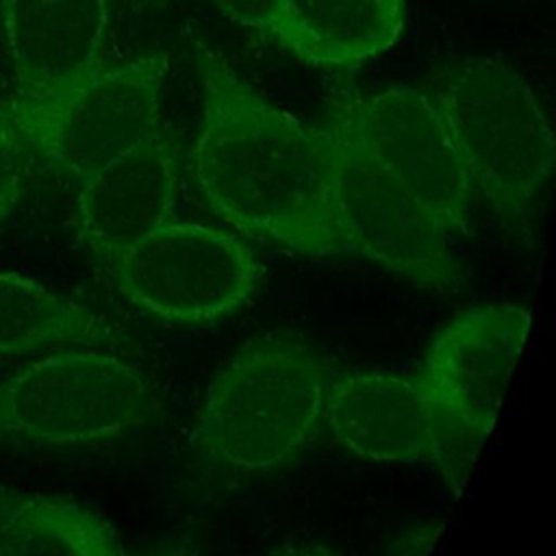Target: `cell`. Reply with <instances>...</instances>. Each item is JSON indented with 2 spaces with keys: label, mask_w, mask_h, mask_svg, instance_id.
I'll return each instance as SVG.
<instances>
[{
  "label": "cell",
  "mask_w": 556,
  "mask_h": 556,
  "mask_svg": "<svg viewBox=\"0 0 556 556\" xmlns=\"http://www.w3.org/2000/svg\"><path fill=\"white\" fill-rule=\"evenodd\" d=\"M200 124L193 172L239 232L300 254H350L324 135L261 96L224 56L195 48Z\"/></svg>",
  "instance_id": "cell-1"
},
{
  "label": "cell",
  "mask_w": 556,
  "mask_h": 556,
  "mask_svg": "<svg viewBox=\"0 0 556 556\" xmlns=\"http://www.w3.org/2000/svg\"><path fill=\"white\" fill-rule=\"evenodd\" d=\"M426 91L473 193L510 235L530 241L554 165V132L530 85L502 61L471 56L441 67Z\"/></svg>",
  "instance_id": "cell-2"
},
{
  "label": "cell",
  "mask_w": 556,
  "mask_h": 556,
  "mask_svg": "<svg viewBox=\"0 0 556 556\" xmlns=\"http://www.w3.org/2000/svg\"><path fill=\"white\" fill-rule=\"evenodd\" d=\"M328 374L317 350L289 330L241 345L206 389L195 452L230 471H267L298 458L324 424Z\"/></svg>",
  "instance_id": "cell-3"
},
{
  "label": "cell",
  "mask_w": 556,
  "mask_h": 556,
  "mask_svg": "<svg viewBox=\"0 0 556 556\" xmlns=\"http://www.w3.org/2000/svg\"><path fill=\"white\" fill-rule=\"evenodd\" d=\"M152 410L141 369L106 348H63L0 380V437L22 443H100L137 430Z\"/></svg>",
  "instance_id": "cell-4"
},
{
  "label": "cell",
  "mask_w": 556,
  "mask_h": 556,
  "mask_svg": "<svg viewBox=\"0 0 556 556\" xmlns=\"http://www.w3.org/2000/svg\"><path fill=\"white\" fill-rule=\"evenodd\" d=\"M167 74L169 56L152 52L96 72L63 98H15L0 106V119L28 154L80 182L161 132Z\"/></svg>",
  "instance_id": "cell-5"
},
{
  "label": "cell",
  "mask_w": 556,
  "mask_h": 556,
  "mask_svg": "<svg viewBox=\"0 0 556 556\" xmlns=\"http://www.w3.org/2000/svg\"><path fill=\"white\" fill-rule=\"evenodd\" d=\"M319 130L332 161L337 215L350 254L367 256L421 289H458L450 232L363 146L350 93L332 100Z\"/></svg>",
  "instance_id": "cell-6"
},
{
  "label": "cell",
  "mask_w": 556,
  "mask_h": 556,
  "mask_svg": "<svg viewBox=\"0 0 556 556\" xmlns=\"http://www.w3.org/2000/svg\"><path fill=\"white\" fill-rule=\"evenodd\" d=\"M109 269L139 308L176 324H206L241 308L263 265L235 232L167 222L119 252Z\"/></svg>",
  "instance_id": "cell-7"
},
{
  "label": "cell",
  "mask_w": 556,
  "mask_h": 556,
  "mask_svg": "<svg viewBox=\"0 0 556 556\" xmlns=\"http://www.w3.org/2000/svg\"><path fill=\"white\" fill-rule=\"evenodd\" d=\"M352 119L371 156L447 230H465L473 187L430 93L395 85L350 93Z\"/></svg>",
  "instance_id": "cell-8"
},
{
  "label": "cell",
  "mask_w": 556,
  "mask_h": 556,
  "mask_svg": "<svg viewBox=\"0 0 556 556\" xmlns=\"http://www.w3.org/2000/svg\"><path fill=\"white\" fill-rule=\"evenodd\" d=\"M530 324V311L513 302L482 304L454 317L430 341L413 378L426 402L491 432Z\"/></svg>",
  "instance_id": "cell-9"
},
{
  "label": "cell",
  "mask_w": 556,
  "mask_h": 556,
  "mask_svg": "<svg viewBox=\"0 0 556 556\" xmlns=\"http://www.w3.org/2000/svg\"><path fill=\"white\" fill-rule=\"evenodd\" d=\"M17 98L50 102L100 72L109 0H2Z\"/></svg>",
  "instance_id": "cell-10"
},
{
  "label": "cell",
  "mask_w": 556,
  "mask_h": 556,
  "mask_svg": "<svg viewBox=\"0 0 556 556\" xmlns=\"http://www.w3.org/2000/svg\"><path fill=\"white\" fill-rule=\"evenodd\" d=\"M176 191L178 154L156 132L80 180L78 235L109 265L128 245L172 222Z\"/></svg>",
  "instance_id": "cell-11"
},
{
  "label": "cell",
  "mask_w": 556,
  "mask_h": 556,
  "mask_svg": "<svg viewBox=\"0 0 556 556\" xmlns=\"http://www.w3.org/2000/svg\"><path fill=\"white\" fill-rule=\"evenodd\" d=\"M324 421L348 452L380 463H432L428 406L413 378L380 371L328 382Z\"/></svg>",
  "instance_id": "cell-12"
},
{
  "label": "cell",
  "mask_w": 556,
  "mask_h": 556,
  "mask_svg": "<svg viewBox=\"0 0 556 556\" xmlns=\"http://www.w3.org/2000/svg\"><path fill=\"white\" fill-rule=\"evenodd\" d=\"M404 0H280L267 33L298 59L354 67L402 35Z\"/></svg>",
  "instance_id": "cell-13"
},
{
  "label": "cell",
  "mask_w": 556,
  "mask_h": 556,
  "mask_svg": "<svg viewBox=\"0 0 556 556\" xmlns=\"http://www.w3.org/2000/svg\"><path fill=\"white\" fill-rule=\"evenodd\" d=\"M126 334L102 313L35 280L0 274V354L41 348H119Z\"/></svg>",
  "instance_id": "cell-14"
},
{
  "label": "cell",
  "mask_w": 556,
  "mask_h": 556,
  "mask_svg": "<svg viewBox=\"0 0 556 556\" xmlns=\"http://www.w3.org/2000/svg\"><path fill=\"white\" fill-rule=\"evenodd\" d=\"M0 556H124L111 526L89 508L0 491Z\"/></svg>",
  "instance_id": "cell-15"
},
{
  "label": "cell",
  "mask_w": 556,
  "mask_h": 556,
  "mask_svg": "<svg viewBox=\"0 0 556 556\" xmlns=\"http://www.w3.org/2000/svg\"><path fill=\"white\" fill-rule=\"evenodd\" d=\"M426 406H428L430 441H432L430 465L439 469L443 482L454 493H460L491 432L452 410L432 406L428 402Z\"/></svg>",
  "instance_id": "cell-16"
},
{
  "label": "cell",
  "mask_w": 556,
  "mask_h": 556,
  "mask_svg": "<svg viewBox=\"0 0 556 556\" xmlns=\"http://www.w3.org/2000/svg\"><path fill=\"white\" fill-rule=\"evenodd\" d=\"M26 150L13 130L0 119V206L9 208L20 193L26 172Z\"/></svg>",
  "instance_id": "cell-17"
},
{
  "label": "cell",
  "mask_w": 556,
  "mask_h": 556,
  "mask_svg": "<svg viewBox=\"0 0 556 556\" xmlns=\"http://www.w3.org/2000/svg\"><path fill=\"white\" fill-rule=\"evenodd\" d=\"M443 519H426L404 526L391 536L387 556H430L443 532Z\"/></svg>",
  "instance_id": "cell-18"
},
{
  "label": "cell",
  "mask_w": 556,
  "mask_h": 556,
  "mask_svg": "<svg viewBox=\"0 0 556 556\" xmlns=\"http://www.w3.org/2000/svg\"><path fill=\"white\" fill-rule=\"evenodd\" d=\"M211 2L232 22L248 28L267 30L280 0H211Z\"/></svg>",
  "instance_id": "cell-19"
},
{
  "label": "cell",
  "mask_w": 556,
  "mask_h": 556,
  "mask_svg": "<svg viewBox=\"0 0 556 556\" xmlns=\"http://www.w3.org/2000/svg\"><path fill=\"white\" fill-rule=\"evenodd\" d=\"M267 556H341L317 541H287L274 547Z\"/></svg>",
  "instance_id": "cell-20"
},
{
  "label": "cell",
  "mask_w": 556,
  "mask_h": 556,
  "mask_svg": "<svg viewBox=\"0 0 556 556\" xmlns=\"http://www.w3.org/2000/svg\"><path fill=\"white\" fill-rule=\"evenodd\" d=\"M146 556H195L193 549L189 547H169V549H161V552H152Z\"/></svg>",
  "instance_id": "cell-21"
},
{
  "label": "cell",
  "mask_w": 556,
  "mask_h": 556,
  "mask_svg": "<svg viewBox=\"0 0 556 556\" xmlns=\"http://www.w3.org/2000/svg\"><path fill=\"white\" fill-rule=\"evenodd\" d=\"M7 211H9V208H4V206H0V219H2V217H4V213H7Z\"/></svg>",
  "instance_id": "cell-22"
},
{
  "label": "cell",
  "mask_w": 556,
  "mask_h": 556,
  "mask_svg": "<svg viewBox=\"0 0 556 556\" xmlns=\"http://www.w3.org/2000/svg\"><path fill=\"white\" fill-rule=\"evenodd\" d=\"M148 2H156V0H148Z\"/></svg>",
  "instance_id": "cell-23"
}]
</instances>
